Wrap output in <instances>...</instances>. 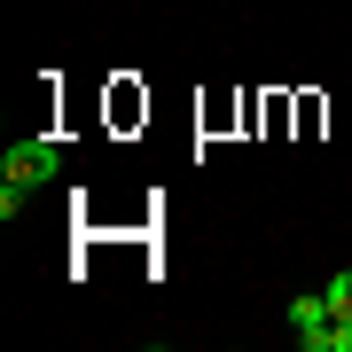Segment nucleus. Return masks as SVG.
Instances as JSON below:
<instances>
[{
	"instance_id": "f257e3e1",
	"label": "nucleus",
	"mask_w": 352,
	"mask_h": 352,
	"mask_svg": "<svg viewBox=\"0 0 352 352\" xmlns=\"http://www.w3.org/2000/svg\"><path fill=\"white\" fill-rule=\"evenodd\" d=\"M55 173H63V149H55V141H16V149L0 157V180H16V188H47Z\"/></svg>"
},
{
	"instance_id": "7ed1b4c3",
	"label": "nucleus",
	"mask_w": 352,
	"mask_h": 352,
	"mask_svg": "<svg viewBox=\"0 0 352 352\" xmlns=\"http://www.w3.org/2000/svg\"><path fill=\"white\" fill-rule=\"evenodd\" d=\"M321 298H329V314H352V266H344V274H329Z\"/></svg>"
},
{
	"instance_id": "f03ea898",
	"label": "nucleus",
	"mask_w": 352,
	"mask_h": 352,
	"mask_svg": "<svg viewBox=\"0 0 352 352\" xmlns=\"http://www.w3.org/2000/svg\"><path fill=\"white\" fill-rule=\"evenodd\" d=\"M329 321V298L321 289H298V298H289V329H321Z\"/></svg>"
}]
</instances>
